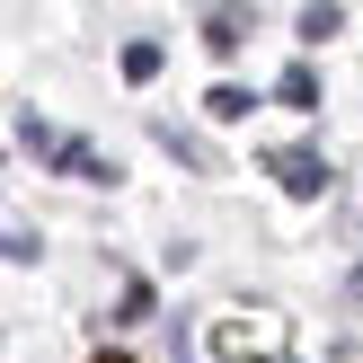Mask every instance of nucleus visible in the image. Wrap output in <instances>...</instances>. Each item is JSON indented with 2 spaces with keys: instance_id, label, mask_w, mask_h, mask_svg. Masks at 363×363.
<instances>
[{
  "instance_id": "nucleus-4",
  "label": "nucleus",
  "mask_w": 363,
  "mask_h": 363,
  "mask_svg": "<svg viewBox=\"0 0 363 363\" xmlns=\"http://www.w3.org/2000/svg\"><path fill=\"white\" fill-rule=\"evenodd\" d=\"M275 98L293 106V116H311V106H319V80H311V62H284V71H275Z\"/></svg>"
},
{
  "instance_id": "nucleus-3",
  "label": "nucleus",
  "mask_w": 363,
  "mask_h": 363,
  "mask_svg": "<svg viewBox=\"0 0 363 363\" xmlns=\"http://www.w3.org/2000/svg\"><path fill=\"white\" fill-rule=\"evenodd\" d=\"M151 142H160L169 160H186V169H213V142H204V133H186V124H151Z\"/></svg>"
},
{
  "instance_id": "nucleus-1",
  "label": "nucleus",
  "mask_w": 363,
  "mask_h": 363,
  "mask_svg": "<svg viewBox=\"0 0 363 363\" xmlns=\"http://www.w3.org/2000/svg\"><path fill=\"white\" fill-rule=\"evenodd\" d=\"M18 142H27V151H45V169L80 177V186H116V160H106L98 142H80V133H45L35 116H18Z\"/></svg>"
},
{
  "instance_id": "nucleus-6",
  "label": "nucleus",
  "mask_w": 363,
  "mask_h": 363,
  "mask_svg": "<svg viewBox=\"0 0 363 363\" xmlns=\"http://www.w3.org/2000/svg\"><path fill=\"white\" fill-rule=\"evenodd\" d=\"M204 116H222V124H240V116H257V89H240V80H222L204 98Z\"/></svg>"
},
{
  "instance_id": "nucleus-8",
  "label": "nucleus",
  "mask_w": 363,
  "mask_h": 363,
  "mask_svg": "<svg viewBox=\"0 0 363 363\" xmlns=\"http://www.w3.org/2000/svg\"><path fill=\"white\" fill-rule=\"evenodd\" d=\"M337 27H346V9H301V45H328Z\"/></svg>"
},
{
  "instance_id": "nucleus-7",
  "label": "nucleus",
  "mask_w": 363,
  "mask_h": 363,
  "mask_svg": "<svg viewBox=\"0 0 363 363\" xmlns=\"http://www.w3.org/2000/svg\"><path fill=\"white\" fill-rule=\"evenodd\" d=\"M124 80H160V45H151V35L124 45Z\"/></svg>"
},
{
  "instance_id": "nucleus-2",
  "label": "nucleus",
  "mask_w": 363,
  "mask_h": 363,
  "mask_svg": "<svg viewBox=\"0 0 363 363\" xmlns=\"http://www.w3.org/2000/svg\"><path fill=\"white\" fill-rule=\"evenodd\" d=\"M266 169L284 177V195H319V186H328V160H319L311 142H293V151H266Z\"/></svg>"
},
{
  "instance_id": "nucleus-5",
  "label": "nucleus",
  "mask_w": 363,
  "mask_h": 363,
  "mask_svg": "<svg viewBox=\"0 0 363 363\" xmlns=\"http://www.w3.org/2000/svg\"><path fill=\"white\" fill-rule=\"evenodd\" d=\"M204 45L213 53H240L248 45V9H204Z\"/></svg>"
}]
</instances>
